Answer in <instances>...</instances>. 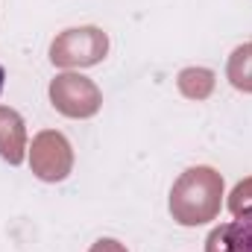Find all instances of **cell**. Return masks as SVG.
<instances>
[{"label": "cell", "mask_w": 252, "mask_h": 252, "mask_svg": "<svg viewBox=\"0 0 252 252\" xmlns=\"http://www.w3.org/2000/svg\"><path fill=\"white\" fill-rule=\"evenodd\" d=\"M226 76H229V82H232L238 91L252 94V41L250 44H241V47L229 56Z\"/></svg>", "instance_id": "8992f818"}, {"label": "cell", "mask_w": 252, "mask_h": 252, "mask_svg": "<svg viewBox=\"0 0 252 252\" xmlns=\"http://www.w3.org/2000/svg\"><path fill=\"white\" fill-rule=\"evenodd\" d=\"M27 153V129L15 109L0 106V156L9 164H21Z\"/></svg>", "instance_id": "5b68a950"}, {"label": "cell", "mask_w": 252, "mask_h": 252, "mask_svg": "<svg viewBox=\"0 0 252 252\" xmlns=\"http://www.w3.org/2000/svg\"><path fill=\"white\" fill-rule=\"evenodd\" d=\"M205 252H235V232H232V223H223V226H217V229L208 235Z\"/></svg>", "instance_id": "ba28073f"}, {"label": "cell", "mask_w": 252, "mask_h": 252, "mask_svg": "<svg viewBox=\"0 0 252 252\" xmlns=\"http://www.w3.org/2000/svg\"><path fill=\"white\" fill-rule=\"evenodd\" d=\"M179 88H182V94L190 97V100H202L214 88V73L205 70V67H188V70L179 73Z\"/></svg>", "instance_id": "52a82bcc"}, {"label": "cell", "mask_w": 252, "mask_h": 252, "mask_svg": "<svg viewBox=\"0 0 252 252\" xmlns=\"http://www.w3.org/2000/svg\"><path fill=\"white\" fill-rule=\"evenodd\" d=\"M106 50H109L106 32H100L97 27H79L62 32L53 41L50 62L62 67H85V64H97L106 56Z\"/></svg>", "instance_id": "7a4b0ae2"}, {"label": "cell", "mask_w": 252, "mask_h": 252, "mask_svg": "<svg viewBox=\"0 0 252 252\" xmlns=\"http://www.w3.org/2000/svg\"><path fill=\"white\" fill-rule=\"evenodd\" d=\"M3 82H6V70L0 67V91H3Z\"/></svg>", "instance_id": "7c38bea8"}, {"label": "cell", "mask_w": 252, "mask_h": 252, "mask_svg": "<svg viewBox=\"0 0 252 252\" xmlns=\"http://www.w3.org/2000/svg\"><path fill=\"white\" fill-rule=\"evenodd\" d=\"M232 232H235V252H252V211L241 214L232 223Z\"/></svg>", "instance_id": "30bf717a"}, {"label": "cell", "mask_w": 252, "mask_h": 252, "mask_svg": "<svg viewBox=\"0 0 252 252\" xmlns=\"http://www.w3.org/2000/svg\"><path fill=\"white\" fill-rule=\"evenodd\" d=\"M91 252H126V250L118 241H109V238H106V241H97V244L91 247Z\"/></svg>", "instance_id": "8fae6325"}, {"label": "cell", "mask_w": 252, "mask_h": 252, "mask_svg": "<svg viewBox=\"0 0 252 252\" xmlns=\"http://www.w3.org/2000/svg\"><path fill=\"white\" fill-rule=\"evenodd\" d=\"M229 211H232L235 217L250 214V211H252V179L241 182L238 188L232 190V196H229Z\"/></svg>", "instance_id": "9c48e42d"}, {"label": "cell", "mask_w": 252, "mask_h": 252, "mask_svg": "<svg viewBox=\"0 0 252 252\" xmlns=\"http://www.w3.org/2000/svg\"><path fill=\"white\" fill-rule=\"evenodd\" d=\"M50 100L67 118H91L103 103L100 88L79 73H59L50 82Z\"/></svg>", "instance_id": "3957f363"}, {"label": "cell", "mask_w": 252, "mask_h": 252, "mask_svg": "<svg viewBox=\"0 0 252 252\" xmlns=\"http://www.w3.org/2000/svg\"><path fill=\"white\" fill-rule=\"evenodd\" d=\"M30 167L44 182H62L73 167V153H70V144L64 141V135H59V132L35 135L32 150H30Z\"/></svg>", "instance_id": "277c9868"}, {"label": "cell", "mask_w": 252, "mask_h": 252, "mask_svg": "<svg viewBox=\"0 0 252 252\" xmlns=\"http://www.w3.org/2000/svg\"><path fill=\"white\" fill-rule=\"evenodd\" d=\"M223 179L211 167L185 170L170 190V214L182 226H202L220 214Z\"/></svg>", "instance_id": "6da1fadb"}]
</instances>
